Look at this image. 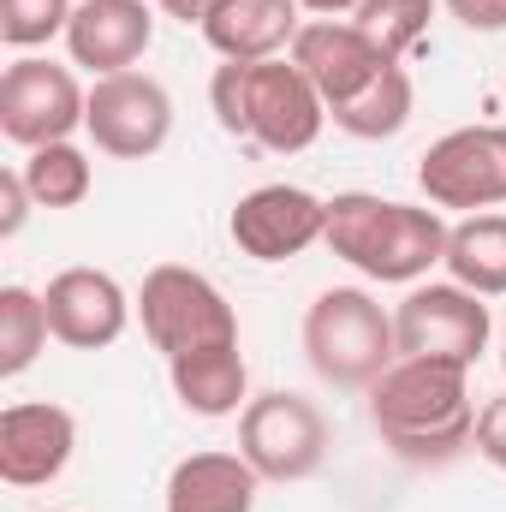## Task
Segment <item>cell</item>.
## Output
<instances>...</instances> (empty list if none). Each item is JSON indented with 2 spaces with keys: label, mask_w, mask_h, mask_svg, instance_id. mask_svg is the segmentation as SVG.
<instances>
[{
  "label": "cell",
  "mask_w": 506,
  "mask_h": 512,
  "mask_svg": "<svg viewBox=\"0 0 506 512\" xmlns=\"http://www.w3.org/2000/svg\"><path fill=\"white\" fill-rule=\"evenodd\" d=\"M167 382L179 393V405L191 417H239L251 399V370H245V352L239 346H215V352H191V358H173L167 364Z\"/></svg>",
  "instance_id": "18"
},
{
  "label": "cell",
  "mask_w": 506,
  "mask_h": 512,
  "mask_svg": "<svg viewBox=\"0 0 506 512\" xmlns=\"http://www.w3.org/2000/svg\"><path fill=\"white\" fill-rule=\"evenodd\" d=\"M209 108H215L227 137L251 143L262 155H298L328 126V102L292 66V54H280V60H221L215 78H209Z\"/></svg>",
  "instance_id": "2"
},
{
  "label": "cell",
  "mask_w": 506,
  "mask_h": 512,
  "mask_svg": "<svg viewBox=\"0 0 506 512\" xmlns=\"http://www.w3.org/2000/svg\"><path fill=\"white\" fill-rule=\"evenodd\" d=\"M447 274L477 292V298H501L506 292V215H465L453 233H447Z\"/></svg>",
  "instance_id": "19"
},
{
  "label": "cell",
  "mask_w": 506,
  "mask_h": 512,
  "mask_svg": "<svg viewBox=\"0 0 506 512\" xmlns=\"http://www.w3.org/2000/svg\"><path fill=\"white\" fill-rule=\"evenodd\" d=\"M429 18H435V0H358V12H352V24L393 60H405L429 42Z\"/></svg>",
  "instance_id": "23"
},
{
  "label": "cell",
  "mask_w": 506,
  "mask_h": 512,
  "mask_svg": "<svg viewBox=\"0 0 506 512\" xmlns=\"http://www.w3.org/2000/svg\"><path fill=\"white\" fill-rule=\"evenodd\" d=\"M48 328L60 346L72 352H102L126 334L137 298H126V286L108 268H60L48 280Z\"/></svg>",
  "instance_id": "14"
},
{
  "label": "cell",
  "mask_w": 506,
  "mask_h": 512,
  "mask_svg": "<svg viewBox=\"0 0 506 512\" xmlns=\"http://www.w3.org/2000/svg\"><path fill=\"white\" fill-rule=\"evenodd\" d=\"M239 453L251 459L262 483H304L328 459V417L304 393H256L239 411Z\"/></svg>",
  "instance_id": "6"
},
{
  "label": "cell",
  "mask_w": 506,
  "mask_h": 512,
  "mask_svg": "<svg viewBox=\"0 0 506 512\" xmlns=\"http://www.w3.org/2000/svg\"><path fill=\"white\" fill-rule=\"evenodd\" d=\"M501 370H506V346H501Z\"/></svg>",
  "instance_id": "30"
},
{
  "label": "cell",
  "mask_w": 506,
  "mask_h": 512,
  "mask_svg": "<svg viewBox=\"0 0 506 512\" xmlns=\"http://www.w3.org/2000/svg\"><path fill=\"white\" fill-rule=\"evenodd\" d=\"M489 304L477 292H465L459 280H417L399 310H393V340H399V358H441V364H477L489 352Z\"/></svg>",
  "instance_id": "7"
},
{
  "label": "cell",
  "mask_w": 506,
  "mask_h": 512,
  "mask_svg": "<svg viewBox=\"0 0 506 512\" xmlns=\"http://www.w3.org/2000/svg\"><path fill=\"white\" fill-rule=\"evenodd\" d=\"M471 447H477L495 471H506V393L477 411V441H471Z\"/></svg>",
  "instance_id": "26"
},
{
  "label": "cell",
  "mask_w": 506,
  "mask_h": 512,
  "mask_svg": "<svg viewBox=\"0 0 506 512\" xmlns=\"http://www.w3.org/2000/svg\"><path fill=\"white\" fill-rule=\"evenodd\" d=\"M298 12V0H221L215 18L203 24V42L221 60H280L304 30Z\"/></svg>",
  "instance_id": "16"
},
{
  "label": "cell",
  "mask_w": 506,
  "mask_h": 512,
  "mask_svg": "<svg viewBox=\"0 0 506 512\" xmlns=\"http://www.w3.org/2000/svg\"><path fill=\"white\" fill-rule=\"evenodd\" d=\"M155 42V12L143 0H78L72 24H66V54L72 66L114 78V72H137V60Z\"/></svg>",
  "instance_id": "15"
},
{
  "label": "cell",
  "mask_w": 506,
  "mask_h": 512,
  "mask_svg": "<svg viewBox=\"0 0 506 512\" xmlns=\"http://www.w3.org/2000/svg\"><path fill=\"white\" fill-rule=\"evenodd\" d=\"M304 358L328 387H346V393L364 387L370 393L387 376V364L399 358L393 316L364 286H328L304 310Z\"/></svg>",
  "instance_id": "4"
},
{
  "label": "cell",
  "mask_w": 506,
  "mask_h": 512,
  "mask_svg": "<svg viewBox=\"0 0 506 512\" xmlns=\"http://www.w3.org/2000/svg\"><path fill=\"white\" fill-rule=\"evenodd\" d=\"M447 221L441 209L423 203H393L376 191H340L328 197V233L322 245L352 262L364 280L381 286H417L441 256H447Z\"/></svg>",
  "instance_id": "3"
},
{
  "label": "cell",
  "mask_w": 506,
  "mask_h": 512,
  "mask_svg": "<svg viewBox=\"0 0 506 512\" xmlns=\"http://www.w3.org/2000/svg\"><path fill=\"white\" fill-rule=\"evenodd\" d=\"M304 12H316V18H340V12H358V0H298Z\"/></svg>",
  "instance_id": "29"
},
{
  "label": "cell",
  "mask_w": 506,
  "mask_h": 512,
  "mask_svg": "<svg viewBox=\"0 0 506 512\" xmlns=\"http://www.w3.org/2000/svg\"><path fill=\"white\" fill-rule=\"evenodd\" d=\"M78 447V417L54 399H18L0 411V483L48 489Z\"/></svg>",
  "instance_id": "13"
},
{
  "label": "cell",
  "mask_w": 506,
  "mask_h": 512,
  "mask_svg": "<svg viewBox=\"0 0 506 512\" xmlns=\"http://www.w3.org/2000/svg\"><path fill=\"white\" fill-rule=\"evenodd\" d=\"M411 108H417V84H411V72H405V60H393L387 72H381L376 84L364 90V96H352L346 108H334L328 120L346 131V137H364V143H381V137H393V131H405L411 120Z\"/></svg>",
  "instance_id": "20"
},
{
  "label": "cell",
  "mask_w": 506,
  "mask_h": 512,
  "mask_svg": "<svg viewBox=\"0 0 506 512\" xmlns=\"http://www.w3.org/2000/svg\"><path fill=\"white\" fill-rule=\"evenodd\" d=\"M54 328H48V298L30 286H0V376H24L42 352H48Z\"/></svg>",
  "instance_id": "22"
},
{
  "label": "cell",
  "mask_w": 506,
  "mask_h": 512,
  "mask_svg": "<svg viewBox=\"0 0 506 512\" xmlns=\"http://www.w3.org/2000/svg\"><path fill=\"white\" fill-rule=\"evenodd\" d=\"M292 66L316 84V96L334 114V108H346L352 96H364L376 84L393 66V54H381L352 18H310L298 30V42H292Z\"/></svg>",
  "instance_id": "12"
},
{
  "label": "cell",
  "mask_w": 506,
  "mask_h": 512,
  "mask_svg": "<svg viewBox=\"0 0 506 512\" xmlns=\"http://www.w3.org/2000/svg\"><path fill=\"white\" fill-rule=\"evenodd\" d=\"M155 6H161L167 18H179V24H197V30H203V24L215 18V6H221V0H155Z\"/></svg>",
  "instance_id": "28"
},
{
  "label": "cell",
  "mask_w": 506,
  "mask_h": 512,
  "mask_svg": "<svg viewBox=\"0 0 506 512\" xmlns=\"http://www.w3.org/2000/svg\"><path fill=\"white\" fill-rule=\"evenodd\" d=\"M78 0H0V42L6 48H42L66 36Z\"/></svg>",
  "instance_id": "24"
},
{
  "label": "cell",
  "mask_w": 506,
  "mask_h": 512,
  "mask_svg": "<svg viewBox=\"0 0 506 512\" xmlns=\"http://www.w3.org/2000/svg\"><path fill=\"white\" fill-rule=\"evenodd\" d=\"M137 316H143V334L149 346L173 364V358H191V352H215V346H239V310L227 304V292L185 268V262H161L143 274L137 286Z\"/></svg>",
  "instance_id": "5"
},
{
  "label": "cell",
  "mask_w": 506,
  "mask_h": 512,
  "mask_svg": "<svg viewBox=\"0 0 506 512\" xmlns=\"http://www.w3.org/2000/svg\"><path fill=\"white\" fill-rule=\"evenodd\" d=\"M417 185L429 209L489 215L506 203V126H459L417 155Z\"/></svg>",
  "instance_id": "9"
},
{
  "label": "cell",
  "mask_w": 506,
  "mask_h": 512,
  "mask_svg": "<svg viewBox=\"0 0 506 512\" xmlns=\"http://www.w3.org/2000/svg\"><path fill=\"white\" fill-rule=\"evenodd\" d=\"M227 233L251 262H286L328 233V203L304 185H256L233 203Z\"/></svg>",
  "instance_id": "11"
},
{
  "label": "cell",
  "mask_w": 506,
  "mask_h": 512,
  "mask_svg": "<svg viewBox=\"0 0 506 512\" xmlns=\"http://www.w3.org/2000/svg\"><path fill=\"white\" fill-rule=\"evenodd\" d=\"M370 423L405 465H447L477 441L471 370L441 358H393L370 387Z\"/></svg>",
  "instance_id": "1"
},
{
  "label": "cell",
  "mask_w": 506,
  "mask_h": 512,
  "mask_svg": "<svg viewBox=\"0 0 506 512\" xmlns=\"http://www.w3.org/2000/svg\"><path fill=\"white\" fill-rule=\"evenodd\" d=\"M84 108H90V90L60 60L24 54L0 72V131L18 149L72 143V131H84Z\"/></svg>",
  "instance_id": "8"
},
{
  "label": "cell",
  "mask_w": 506,
  "mask_h": 512,
  "mask_svg": "<svg viewBox=\"0 0 506 512\" xmlns=\"http://www.w3.org/2000/svg\"><path fill=\"white\" fill-rule=\"evenodd\" d=\"M465 30H506V0H447Z\"/></svg>",
  "instance_id": "27"
},
{
  "label": "cell",
  "mask_w": 506,
  "mask_h": 512,
  "mask_svg": "<svg viewBox=\"0 0 506 512\" xmlns=\"http://www.w3.org/2000/svg\"><path fill=\"white\" fill-rule=\"evenodd\" d=\"M30 209H36V197H30V185H24V173L6 167V173H0V239H18L24 221H30Z\"/></svg>",
  "instance_id": "25"
},
{
  "label": "cell",
  "mask_w": 506,
  "mask_h": 512,
  "mask_svg": "<svg viewBox=\"0 0 506 512\" xmlns=\"http://www.w3.org/2000/svg\"><path fill=\"white\" fill-rule=\"evenodd\" d=\"M256 489L245 453H185L167 471V512H256Z\"/></svg>",
  "instance_id": "17"
},
{
  "label": "cell",
  "mask_w": 506,
  "mask_h": 512,
  "mask_svg": "<svg viewBox=\"0 0 506 512\" xmlns=\"http://www.w3.org/2000/svg\"><path fill=\"white\" fill-rule=\"evenodd\" d=\"M18 173H24L36 209H78V203L90 197V185H96V167H90V155H84L78 143H42V149H24Z\"/></svg>",
  "instance_id": "21"
},
{
  "label": "cell",
  "mask_w": 506,
  "mask_h": 512,
  "mask_svg": "<svg viewBox=\"0 0 506 512\" xmlns=\"http://www.w3.org/2000/svg\"><path fill=\"white\" fill-rule=\"evenodd\" d=\"M84 131L114 161H149L173 137V96L149 72L96 78L90 84V108H84Z\"/></svg>",
  "instance_id": "10"
}]
</instances>
